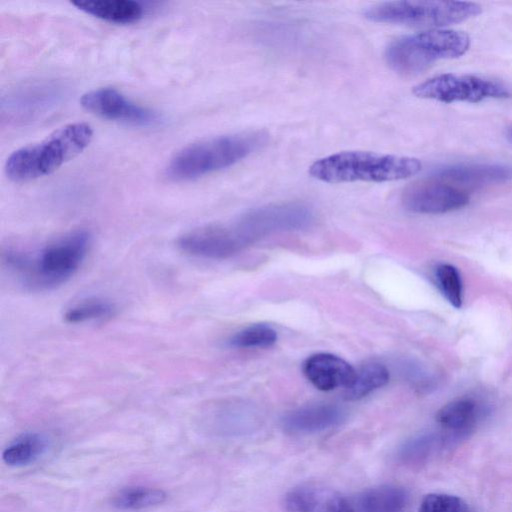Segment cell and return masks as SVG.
Masks as SVG:
<instances>
[{"label": "cell", "mask_w": 512, "mask_h": 512, "mask_svg": "<svg viewBox=\"0 0 512 512\" xmlns=\"http://www.w3.org/2000/svg\"><path fill=\"white\" fill-rule=\"evenodd\" d=\"M177 245L189 255L213 260L230 258L246 248L233 223L195 228L181 235Z\"/></svg>", "instance_id": "11"}, {"label": "cell", "mask_w": 512, "mask_h": 512, "mask_svg": "<svg viewBox=\"0 0 512 512\" xmlns=\"http://www.w3.org/2000/svg\"><path fill=\"white\" fill-rule=\"evenodd\" d=\"M80 104L88 112L111 121L137 126L154 125L159 121L157 112L134 103L111 87L86 92L81 96Z\"/></svg>", "instance_id": "10"}, {"label": "cell", "mask_w": 512, "mask_h": 512, "mask_svg": "<svg viewBox=\"0 0 512 512\" xmlns=\"http://www.w3.org/2000/svg\"><path fill=\"white\" fill-rule=\"evenodd\" d=\"M488 411L481 400L463 396L442 406L435 418L441 432L454 443L471 435L487 417Z\"/></svg>", "instance_id": "12"}, {"label": "cell", "mask_w": 512, "mask_h": 512, "mask_svg": "<svg viewBox=\"0 0 512 512\" xmlns=\"http://www.w3.org/2000/svg\"><path fill=\"white\" fill-rule=\"evenodd\" d=\"M419 159L369 151H342L320 158L309 167V174L326 183L390 182L419 173Z\"/></svg>", "instance_id": "3"}, {"label": "cell", "mask_w": 512, "mask_h": 512, "mask_svg": "<svg viewBox=\"0 0 512 512\" xmlns=\"http://www.w3.org/2000/svg\"><path fill=\"white\" fill-rule=\"evenodd\" d=\"M463 190L505 183L512 179V167L503 164H454L436 169L432 174Z\"/></svg>", "instance_id": "13"}, {"label": "cell", "mask_w": 512, "mask_h": 512, "mask_svg": "<svg viewBox=\"0 0 512 512\" xmlns=\"http://www.w3.org/2000/svg\"><path fill=\"white\" fill-rule=\"evenodd\" d=\"M345 411L335 404H313L286 413L281 425L290 434L307 435L329 430L341 424Z\"/></svg>", "instance_id": "15"}, {"label": "cell", "mask_w": 512, "mask_h": 512, "mask_svg": "<svg viewBox=\"0 0 512 512\" xmlns=\"http://www.w3.org/2000/svg\"><path fill=\"white\" fill-rule=\"evenodd\" d=\"M49 447L48 438L42 433L27 432L6 446L2 452L3 461L13 467L30 465L41 458Z\"/></svg>", "instance_id": "18"}, {"label": "cell", "mask_w": 512, "mask_h": 512, "mask_svg": "<svg viewBox=\"0 0 512 512\" xmlns=\"http://www.w3.org/2000/svg\"><path fill=\"white\" fill-rule=\"evenodd\" d=\"M468 191L431 175L409 185L402 194L404 207L419 214H443L465 207Z\"/></svg>", "instance_id": "9"}, {"label": "cell", "mask_w": 512, "mask_h": 512, "mask_svg": "<svg viewBox=\"0 0 512 512\" xmlns=\"http://www.w3.org/2000/svg\"><path fill=\"white\" fill-rule=\"evenodd\" d=\"M470 37L463 31L431 29L399 37L385 51L388 66L398 74H419L439 60L463 56L470 47Z\"/></svg>", "instance_id": "5"}, {"label": "cell", "mask_w": 512, "mask_h": 512, "mask_svg": "<svg viewBox=\"0 0 512 512\" xmlns=\"http://www.w3.org/2000/svg\"><path fill=\"white\" fill-rule=\"evenodd\" d=\"M336 497L322 488L300 486L285 495L284 506L289 512H332Z\"/></svg>", "instance_id": "20"}, {"label": "cell", "mask_w": 512, "mask_h": 512, "mask_svg": "<svg viewBox=\"0 0 512 512\" xmlns=\"http://www.w3.org/2000/svg\"><path fill=\"white\" fill-rule=\"evenodd\" d=\"M91 244L86 230H75L44 246L34 257L8 252V265L32 286L51 288L68 280L81 266Z\"/></svg>", "instance_id": "4"}, {"label": "cell", "mask_w": 512, "mask_h": 512, "mask_svg": "<svg viewBox=\"0 0 512 512\" xmlns=\"http://www.w3.org/2000/svg\"><path fill=\"white\" fill-rule=\"evenodd\" d=\"M389 381L388 369L380 363H368L356 370L353 382L344 391L347 400H359Z\"/></svg>", "instance_id": "23"}, {"label": "cell", "mask_w": 512, "mask_h": 512, "mask_svg": "<svg viewBox=\"0 0 512 512\" xmlns=\"http://www.w3.org/2000/svg\"><path fill=\"white\" fill-rule=\"evenodd\" d=\"M332 512H359L355 501L344 496L337 495Z\"/></svg>", "instance_id": "28"}, {"label": "cell", "mask_w": 512, "mask_h": 512, "mask_svg": "<svg viewBox=\"0 0 512 512\" xmlns=\"http://www.w3.org/2000/svg\"><path fill=\"white\" fill-rule=\"evenodd\" d=\"M506 138L508 142L512 145V126H510L506 131Z\"/></svg>", "instance_id": "29"}, {"label": "cell", "mask_w": 512, "mask_h": 512, "mask_svg": "<svg viewBox=\"0 0 512 512\" xmlns=\"http://www.w3.org/2000/svg\"><path fill=\"white\" fill-rule=\"evenodd\" d=\"M421 99L442 103H479L489 99H508L512 92L500 81L473 74L445 73L431 77L413 87Z\"/></svg>", "instance_id": "7"}, {"label": "cell", "mask_w": 512, "mask_h": 512, "mask_svg": "<svg viewBox=\"0 0 512 512\" xmlns=\"http://www.w3.org/2000/svg\"><path fill=\"white\" fill-rule=\"evenodd\" d=\"M314 220L313 211L300 202L269 204L244 213L233 225L246 247L279 232L307 229Z\"/></svg>", "instance_id": "8"}, {"label": "cell", "mask_w": 512, "mask_h": 512, "mask_svg": "<svg viewBox=\"0 0 512 512\" xmlns=\"http://www.w3.org/2000/svg\"><path fill=\"white\" fill-rule=\"evenodd\" d=\"M482 7L467 1L401 0L375 4L364 16L373 22L443 29L476 17Z\"/></svg>", "instance_id": "6"}, {"label": "cell", "mask_w": 512, "mask_h": 512, "mask_svg": "<svg viewBox=\"0 0 512 512\" xmlns=\"http://www.w3.org/2000/svg\"><path fill=\"white\" fill-rule=\"evenodd\" d=\"M266 141V133L249 131L195 142L170 159L165 175L178 182L203 177L236 164L260 149Z\"/></svg>", "instance_id": "2"}, {"label": "cell", "mask_w": 512, "mask_h": 512, "mask_svg": "<svg viewBox=\"0 0 512 512\" xmlns=\"http://www.w3.org/2000/svg\"><path fill=\"white\" fill-rule=\"evenodd\" d=\"M308 381L321 391L346 389L354 380L356 370L341 357L330 353H317L303 363Z\"/></svg>", "instance_id": "14"}, {"label": "cell", "mask_w": 512, "mask_h": 512, "mask_svg": "<svg viewBox=\"0 0 512 512\" xmlns=\"http://www.w3.org/2000/svg\"><path fill=\"white\" fill-rule=\"evenodd\" d=\"M116 313L115 305L106 299L89 298L69 307L64 313L68 323H84L87 321L103 320Z\"/></svg>", "instance_id": "24"}, {"label": "cell", "mask_w": 512, "mask_h": 512, "mask_svg": "<svg viewBox=\"0 0 512 512\" xmlns=\"http://www.w3.org/2000/svg\"><path fill=\"white\" fill-rule=\"evenodd\" d=\"M277 341V333L268 324L257 323L245 327L229 340V344L236 348H267Z\"/></svg>", "instance_id": "25"}, {"label": "cell", "mask_w": 512, "mask_h": 512, "mask_svg": "<svg viewBox=\"0 0 512 512\" xmlns=\"http://www.w3.org/2000/svg\"><path fill=\"white\" fill-rule=\"evenodd\" d=\"M359 512H405L408 493L395 485H383L362 492L354 500Z\"/></svg>", "instance_id": "17"}, {"label": "cell", "mask_w": 512, "mask_h": 512, "mask_svg": "<svg viewBox=\"0 0 512 512\" xmlns=\"http://www.w3.org/2000/svg\"><path fill=\"white\" fill-rule=\"evenodd\" d=\"M452 443L440 431L422 433L403 443L398 451V458L405 465H420Z\"/></svg>", "instance_id": "19"}, {"label": "cell", "mask_w": 512, "mask_h": 512, "mask_svg": "<svg viewBox=\"0 0 512 512\" xmlns=\"http://www.w3.org/2000/svg\"><path fill=\"white\" fill-rule=\"evenodd\" d=\"M437 285L446 300L455 308L463 301V286L460 274L451 264H440L435 270Z\"/></svg>", "instance_id": "26"}, {"label": "cell", "mask_w": 512, "mask_h": 512, "mask_svg": "<svg viewBox=\"0 0 512 512\" xmlns=\"http://www.w3.org/2000/svg\"><path fill=\"white\" fill-rule=\"evenodd\" d=\"M92 138L93 129L87 123L64 125L41 141L15 150L6 160L5 173L14 182L47 176L84 151Z\"/></svg>", "instance_id": "1"}, {"label": "cell", "mask_w": 512, "mask_h": 512, "mask_svg": "<svg viewBox=\"0 0 512 512\" xmlns=\"http://www.w3.org/2000/svg\"><path fill=\"white\" fill-rule=\"evenodd\" d=\"M418 512H472L471 507L462 498L447 493H430L419 506Z\"/></svg>", "instance_id": "27"}, {"label": "cell", "mask_w": 512, "mask_h": 512, "mask_svg": "<svg viewBox=\"0 0 512 512\" xmlns=\"http://www.w3.org/2000/svg\"><path fill=\"white\" fill-rule=\"evenodd\" d=\"M71 4L86 14L116 24L135 23L144 15L143 5L133 0L74 1Z\"/></svg>", "instance_id": "16"}, {"label": "cell", "mask_w": 512, "mask_h": 512, "mask_svg": "<svg viewBox=\"0 0 512 512\" xmlns=\"http://www.w3.org/2000/svg\"><path fill=\"white\" fill-rule=\"evenodd\" d=\"M167 494L160 488L143 485L119 489L112 497V505L119 510H142L165 502Z\"/></svg>", "instance_id": "22"}, {"label": "cell", "mask_w": 512, "mask_h": 512, "mask_svg": "<svg viewBox=\"0 0 512 512\" xmlns=\"http://www.w3.org/2000/svg\"><path fill=\"white\" fill-rule=\"evenodd\" d=\"M213 417L216 429L228 434L249 431L258 421L255 409L244 402L225 403L216 409Z\"/></svg>", "instance_id": "21"}]
</instances>
